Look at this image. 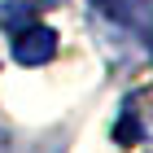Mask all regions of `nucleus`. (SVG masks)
<instances>
[{
  "label": "nucleus",
  "mask_w": 153,
  "mask_h": 153,
  "mask_svg": "<svg viewBox=\"0 0 153 153\" xmlns=\"http://www.w3.org/2000/svg\"><path fill=\"white\" fill-rule=\"evenodd\" d=\"M57 53V31L53 26H22L18 39H13V57L22 66H44Z\"/></svg>",
  "instance_id": "obj_1"
}]
</instances>
